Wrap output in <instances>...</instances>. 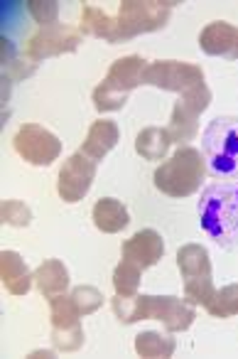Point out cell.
I'll list each match as a JSON object with an SVG mask.
<instances>
[{"label": "cell", "mask_w": 238, "mask_h": 359, "mask_svg": "<svg viewBox=\"0 0 238 359\" xmlns=\"http://www.w3.org/2000/svg\"><path fill=\"white\" fill-rule=\"evenodd\" d=\"M18 155L30 165H52L62 155V140L37 123H22L13 138Z\"/></svg>", "instance_id": "10"}, {"label": "cell", "mask_w": 238, "mask_h": 359, "mask_svg": "<svg viewBox=\"0 0 238 359\" xmlns=\"http://www.w3.org/2000/svg\"><path fill=\"white\" fill-rule=\"evenodd\" d=\"M118 140H120V128L113 121H104V118L94 121L89 133H86L84 145H81V153L99 163V160H104L118 145Z\"/></svg>", "instance_id": "15"}, {"label": "cell", "mask_w": 238, "mask_h": 359, "mask_svg": "<svg viewBox=\"0 0 238 359\" xmlns=\"http://www.w3.org/2000/svg\"><path fill=\"white\" fill-rule=\"evenodd\" d=\"M96 180V160L86 158L84 153H74L59 170V180H57V192L66 205H74L86 197Z\"/></svg>", "instance_id": "12"}, {"label": "cell", "mask_w": 238, "mask_h": 359, "mask_svg": "<svg viewBox=\"0 0 238 359\" xmlns=\"http://www.w3.org/2000/svg\"><path fill=\"white\" fill-rule=\"evenodd\" d=\"M35 278V285L45 298H52V295H62L66 288H69V271L62 261L50 259L40 266V269L32 273Z\"/></svg>", "instance_id": "18"}, {"label": "cell", "mask_w": 238, "mask_h": 359, "mask_svg": "<svg viewBox=\"0 0 238 359\" xmlns=\"http://www.w3.org/2000/svg\"><path fill=\"white\" fill-rule=\"evenodd\" d=\"M71 300H74L76 310H79L81 315L96 313V310L104 305V295H101V290L94 288V285H76V288L71 290Z\"/></svg>", "instance_id": "25"}, {"label": "cell", "mask_w": 238, "mask_h": 359, "mask_svg": "<svg viewBox=\"0 0 238 359\" xmlns=\"http://www.w3.org/2000/svg\"><path fill=\"white\" fill-rule=\"evenodd\" d=\"M140 280H143V266L135 264L130 259H123L113 271V288L115 295H123V298H133L138 295Z\"/></svg>", "instance_id": "21"}, {"label": "cell", "mask_w": 238, "mask_h": 359, "mask_svg": "<svg viewBox=\"0 0 238 359\" xmlns=\"http://www.w3.org/2000/svg\"><path fill=\"white\" fill-rule=\"evenodd\" d=\"M35 69H37V62H32V60H20V57H15V60L8 62V65L3 67V79H8L10 84H15V81L27 79V76H30Z\"/></svg>", "instance_id": "29"}, {"label": "cell", "mask_w": 238, "mask_h": 359, "mask_svg": "<svg viewBox=\"0 0 238 359\" xmlns=\"http://www.w3.org/2000/svg\"><path fill=\"white\" fill-rule=\"evenodd\" d=\"M0 219H3V224L10 226H27L32 222V212L25 202L6 200L3 207H0Z\"/></svg>", "instance_id": "27"}, {"label": "cell", "mask_w": 238, "mask_h": 359, "mask_svg": "<svg viewBox=\"0 0 238 359\" xmlns=\"http://www.w3.org/2000/svg\"><path fill=\"white\" fill-rule=\"evenodd\" d=\"M81 45V30L69 25H52L42 27L40 32L27 40L25 57L32 62H42L47 57L66 55V52H76Z\"/></svg>", "instance_id": "11"}, {"label": "cell", "mask_w": 238, "mask_h": 359, "mask_svg": "<svg viewBox=\"0 0 238 359\" xmlns=\"http://www.w3.org/2000/svg\"><path fill=\"white\" fill-rule=\"evenodd\" d=\"M0 278L6 283L10 295H25L32 285V273L20 254L15 251H3L0 254Z\"/></svg>", "instance_id": "16"}, {"label": "cell", "mask_w": 238, "mask_h": 359, "mask_svg": "<svg viewBox=\"0 0 238 359\" xmlns=\"http://www.w3.org/2000/svg\"><path fill=\"white\" fill-rule=\"evenodd\" d=\"M81 35H91V37H101V40L111 42L113 45L115 40V18L106 15L99 8L86 6L84 13H81V22H79Z\"/></svg>", "instance_id": "20"}, {"label": "cell", "mask_w": 238, "mask_h": 359, "mask_svg": "<svg viewBox=\"0 0 238 359\" xmlns=\"http://www.w3.org/2000/svg\"><path fill=\"white\" fill-rule=\"evenodd\" d=\"M50 315H52V327L55 330H64V327H74L79 325L81 313L76 310L71 295H52L50 298Z\"/></svg>", "instance_id": "23"}, {"label": "cell", "mask_w": 238, "mask_h": 359, "mask_svg": "<svg viewBox=\"0 0 238 359\" xmlns=\"http://www.w3.org/2000/svg\"><path fill=\"white\" fill-rule=\"evenodd\" d=\"M52 344H55L59 352H76V349L84 344V330H81V323L74 325V327H64V330L52 327Z\"/></svg>", "instance_id": "28"}, {"label": "cell", "mask_w": 238, "mask_h": 359, "mask_svg": "<svg viewBox=\"0 0 238 359\" xmlns=\"http://www.w3.org/2000/svg\"><path fill=\"white\" fill-rule=\"evenodd\" d=\"M177 266L184 278V300L192 305H206L216 293L209 251L199 244H184L177 251Z\"/></svg>", "instance_id": "7"}, {"label": "cell", "mask_w": 238, "mask_h": 359, "mask_svg": "<svg viewBox=\"0 0 238 359\" xmlns=\"http://www.w3.org/2000/svg\"><path fill=\"white\" fill-rule=\"evenodd\" d=\"M177 3H158V0H125L120 3V11L115 15V42H128L145 32L162 30L167 25L172 8Z\"/></svg>", "instance_id": "5"}, {"label": "cell", "mask_w": 238, "mask_h": 359, "mask_svg": "<svg viewBox=\"0 0 238 359\" xmlns=\"http://www.w3.org/2000/svg\"><path fill=\"white\" fill-rule=\"evenodd\" d=\"M143 84L158 86L164 91H189L192 86L204 84V72L202 67L189 65V62H177V60H160L148 65L143 74Z\"/></svg>", "instance_id": "9"}, {"label": "cell", "mask_w": 238, "mask_h": 359, "mask_svg": "<svg viewBox=\"0 0 238 359\" xmlns=\"http://www.w3.org/2000/svg\"><path fill=\"white\" fill-rule=\"evenodd\" d=\"M199 47L211 57H226V60H238V27L231 22L214 20L199 32Z\"/></svg>", "instance_id": "13"}, {"label": "cell", "mask_w": 238, "mask_h": 359, "mask_svg": "<svg viewBox=\"0 0 238 359\" xmlns=\"http://www.w3.org/2000/svg\"><path fill=\"white\" fill-rule=\"evenodd\" d=\"M0 57H3V67H6L8 62L15 60V45H13L8 37H3V40H0Z\"/></svg>", "instance_id": "30"}, {"label": "cell", "mask_w": 238, "mask_h": 359, "mask_svg": "<svg viewBox=\"0 0 238 359\" xmlns=\"http://www.w3.org/2000/svg\"><path fill=\"white\" fill-rule=\"evenodd\" d=\"M174 347H177L174 337L153 332V330H148V332H140L138 337H135V352H138L140 357H162V359L172 357Z\"/></svg>", "instance_id": "22"}, {"label": "cell", "mask_w": 238, "mask_h": 359, "mask_svg": "<svg viewBox=\"0 0 238 359\" xmlns=\"http://www.w3.org/2000/svg\"><path fill=\"white\" fill-rule=\"evenodd\" d=\"M204 153L214 175L238 177V116L214 118L204 130Z\"/></svg>", "instance_id": "6"}, {"label": "cell", "mask_w": 238, "mask_h": 359, "mask_svg": "<svg viewBox=\"0 0 238 359\" xmlns=\"http://www.w3.org/2000/svg\"><path fill=\"white\" fill-rule=\"evenodd\" d=\"M30 357H45V359H50V357H55V352H52V349H42V352H32Z\"/></svg>", "instance_id": "31"}, {"label": "cell", "mask_w": 238, "mask_h": 359, "mask_svg": "<svg viewBox=\"0 0 238 359\" xmlns=\"http://www.w3.org/2000/svg\"><path fill=\"white\" fill-rule=\"evenodd\" d=\"M204 175H206V158L192 145L177 148V153L169 160H164L158 170H155L153 180L162 195L167 197H189L199 190Z\"/></svg>", "instance_id": "3"}, {"label": "cell", "mask_w": 238, "mask_h": 359, "mask_svg": "<svg viewBox=\"0 0 238 359\" xmlns=\"http://www.w3.org/2000/svg\"><path fill=\"white\" fill-rule=\"evenodd\" d=\"M113 313L125 325L148 318L160 320L169 332H184L192 327L194 318H197L194 305L184 298H174V295H133V298L115 295Z\"/></svg>", "instance_id": "1"}, {"label": "cell", "mask_w": 238, "mask_h": 359, "mask_svg": "<svg viewBox=\"0 0 238 359\" xmlns=\"http://www.w3.org/2000/svg\"><path fill=\"white\" fill-rule=\"evenodd\" d=\"M94 226L104 234H115V231L125 229L130 222L128 207L123 205L120 200H113V197H104L94 205Z\"/></svg>", "instance_id": "17"}, {"label": "cell", "mask_w": 238, "mask_h": 359, "mask_svg": "<svg viewBox=\"0 0 238 359\" xmlns=\"http://www.w3.org/2000/svg\"><path fill=\"white\" fill-rule=\"evenodd\" d=\"M169 145H172V138H169L167 128H155V126L140 130L138 138H135V150L145 160H162L167 155Z\"/></svg>", "instance_id": "19"}, {"label": "cell", "mask_w": 238, "mask_h": 359, "mask_svg": "<svg viewBox=\"0 0 238 359\" xmlns=\"http://www.w3.org/2000/svg\"><path fill=\"white\" fill-rule=\"evenodd\" d=\"M199 224L226 249L238 246V185H211L199 202Z\"/></svg>", "instance_id": "2"}, {"label": "cell", "mask_w": 238, "mask_h": 359, "mask_svg": "<svg viewBox=\"0 0 238 359\" xmlns=\"http://www.w3.org/2000/svg\"><path fill=\"white\" fill-rule=\"evenodd\" d=\"M27 13L42 27H52L59 20V3H55V0H30L27 3Z\"/></svg>", "instance_id": "26"}, {"label": "cell", "mask_w": 238, "mask_h": 359, "mask_svg": "<svg viewBox=\"0 0 238 359\" xmlns=\"http://www.w3.org/2000/svg\"><path fill=\"white\" fill-rule=\"evenodd\" d=\"M204 308H206V313L211 318H231V315H238V283L218 288Z\"/></svg>", "instance_id": "24"}, {"label": "cell", "mask_w": 238, "mask_h": 359, "mask_svg": "<svg viewBox=\"0 0 238 359\" xmlns=\"http://www.w3.org/2000/svg\"><path fill=\"white\" fill-rule=\"evenodd\" d=\"M209 104H211V89L206 84L192 86L189 91H184L182 99L174 104L172 118H169L167 126L172 143H184V140H192L197 135V118L209 109Z\"/></svg>", "instance_id": "8"}, {"label": "cell", "mask_w": 238, "mask_h": 359, "mask_svg": "<svg viewBox=\"0 0 238 359\" xmlns=\"http://www.w3.org/2000/svg\"><path fill=\"white\" fill-rule=\"evenodd\" d=\"M145 69H148V65H145V60L140 55H128V57L115 60L113 65H111L106 79L96 86L94 96H91L96 111L108 114V111L123 109L130 91L143 84Z\"/></svg>", "instance_id": "4"}, {"label": "cell", "mask_w": 238, "mask_h": 359, "mask_svg": "<svg viewBox=\"0 0 238 359\" xmlns=\"http://www.w3.org/2000/svg\"><path fill=\"white\" fill-rule=\"evenodd\" d=\"M164 256V241L155 229H140L123 244V259L140 264L143 269L155 266Z\"/></svg>", "instance_id": "14"}]
</instances>
